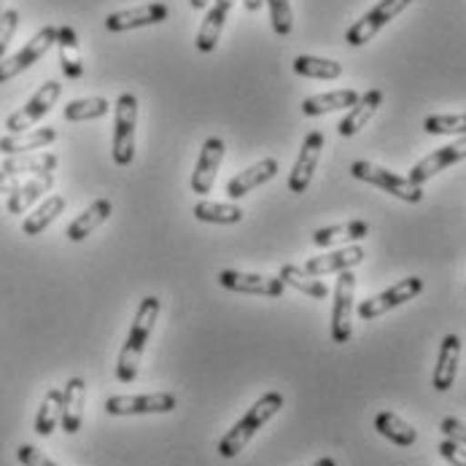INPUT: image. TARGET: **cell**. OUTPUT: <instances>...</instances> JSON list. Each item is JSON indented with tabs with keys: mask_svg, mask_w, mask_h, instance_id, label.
Listing matches in <instances>:
<instances>
[{
	"mask_svg": "<svg viewBox=\"0 0 466 466\" xmlns=\"http://www.w3.org/2000/svg\"><path fill=\"white\" fill-rule=\"evenodd\" d=\"M159 310H162L159 297H146L137 305L133 329L127 334V342L122 345V353H119V361H116V378L122 383H133L135 378H137L140 359H143V350H146L148 337L154 332V324L159 319Z\"/></svg>",
	"mask_w": 466,
	"mask_h": 466,
	"instance_id": "cell-1",
	"label": "cell"
},
{
	"mask_svg": "<svg viewBox=\"0 0 466 466\" xmlns=\"http://www.w3.org/2000/svg\"><path fill=\"white\" fill-rule=\"evenodd\" d=\"M283 407V394H278V391H267L262 400L257 401L224 437H221V442H218V456L221 459H235L248 442H251V437L265 426L267 420L278 412Z\"/></svg>",
	"mask_w": 466,
	"mask_h": 466,
	"instance_id": "cell-2",
	"label": "cell"
},
{
	"mask_svg": "<svg viewBox=\"0 0 466 466\" xmlns=\"http://www.w3.org/2000/svg\"><path fill=\"white\" fill-rule=\"evenodd\" d=\"M350 176L359 178V181H364V184H370V187H378L380 192H389L397 200L410 202V205H418V202L423 200V187H415L404 176H397L394 170L380 167V165H372L367 159H356L350 165Z\"/></svg>",
	"mask_w": 466,
	"mask_h": 466,
	"instance_id": "cell-3",
	"label": "cell"
},
{
	"mask_svg": "<svg viewBox=\"0 0 466 466\" xmlns=\"http://www.w3.org/2000/svg\"><path fill=\"white\" fill-rule=\"evenodd\" d=\"M135 127H137V97L125 92L114 106V162L119 167L133 165L135 159Z\"/></svg>",
	"mask_w": 466,
	"mask_h": 466,
	"instance_id": "cell-4",
	"label": "cell"
},
{
	"mask_svg": "<svg viewBox=\"0 0 466 466\" xmlns=\"http://www.w3.org/2000/svg\"><path fill=\"white\" fill-rule=\"evenodd\" d=\"M60 95H63V84H60V81H46V84H41V86L35 89V95H33L19 111H14V114L5 119V130H8V133H27L30 127H35V125L55 108V103L60 100Z\"/></svg>",
	"mask_w": 466,
	"mask_h": 466,
	"instance_id": "cell-5",
	"label": "cell"
},
{
	"mask_svg": "<svg viewBox=\"0 0 466 466\" xmlns=\"http://www.w3.org/2000/svg\"><path fill=\"white\" fill-rule=\"evenodd\" d=\"M423 291V278L418 275H410V278H401L400 283H394L391 289L364 299L359 305V319L361 321H372V319H380L391 310H397L401 305H407L410 299H415L418 294Z\"/></svg>",
	"mask_w": 466,
	"mask_h": 466,
	"instance_id": "cell-6",
	"label": "cell"
},
{
	"mask_svg": "<svg viewBox=\"0 0 466 466\" xmlns=\"http://www.w3.org/2000/svg\"><path fill=\"white\" fill-rule=\"evenodd\" d=\"M410 3H412V0H380L375 8H370L359 22H353V25L348 27L345 41H348L350 46H364V44H370L391 19L400 16Z\"/></svg>",
	"mask_w": 466,
	"mask_h": 466,
	"instance_id": "cell-7",
	"label": "cell"
},
{
	"mask_svg": "<svg viewBox=\"0 0 466 466\" xmlns=\"http://www.w3.org/2000/svg\"><path fill=\"white\" fill-rule=\"evenodd\" d=\"M52 46H57V27H44V30H38L14 57H5V60H0V84H5V81H11L14 76H19V73H25L27 67H33Z\"/></svg>",
	"mask_w": 466,
	"mask_h": 466,
	"instance_id": "cell-8",
	"label": "cell"
},
{
	"mask_svg": "<svg viewBox=\"0 0 466 466\" xmlns=\"http://www.w3.org/2000/svg\"><path fill=\"white\" fill-rule=\"evenodd\" d=\"M353 294H356V275L350 269H342L334 286L332 305V339L337 345H345L353 334Z\"/></svg>",
	"mask_w": 466,
	"mask_h": 466,
	"instance_id": "cell-9",
	"label": "cell"
},
{
	"mask_svg": "<svg viewBox=\"0 0 466 466\" xmlns=\"http://www.w3.org/2000/svg\"><path fill=\"white\" fill-rule=\"evenodd\" d=\"M464 159H466V135H461L459 140H453V143H448V146H442V148L431 151V154H429V157H423L420 162H415V167L410 170L407 181H410V184H415V187H423L429 178H434L437 173H442V170H448L451 165H459V162H464Z\"/></svg>",
	"mask_w": 466,
	"mask_h": 466,
	"instance_id": "cell-10",
	"label": "cell"
},
{
	"mask_svg": "<svg viewBox=\"0 0 466 466\" xmlns=\"http://www.w3.org/2000/svg\"><path fill=\"white\" fill-rule=\"evenodd\" d=\"M170 16V8L165 3H146V5H133V8H122L106 16V30L108 33H130L140 27H151V25H162Z\"/></svg>",
	"mask_w": 466,
	"mask_h": 466,
	"instance_id": "cell-11",
	"label": "cell"
},
{
	"mask_svg": "<svg viewBox=\"0 0 466 466\" xmlns=\"http://www.w3.org/2000/svg\"><path fill=\"white\" fill-rule=\"evenodd\" d=\"M218 283L235 294H257V297H269V299H280L286 291L280 278H267V275H257V272H238V269H221Z\"/></svg>",
	"mask_w": 466,
	"mask_h": 466,
	"instance_id": "cell-12",
	"label": "cell"
},
{
	"mask_svg": "<svg viewBox=\"0 0 466 466\" xmlns=\"http://www.w3.org/2000/svg\"><path fill=\"white\" fill-rule=\"evenodd\" d=\"M321 148H324V133L313 130L308 133V137L302 140V148H299V157L289 173V189L294 195H305L310 181H313V173L319 167V159H321Z\"/></svg>",
	"mask_w": 466,
	"mask_h": 466,
	"instance_id": "cell-13",
	"label": "cell"
},
{
	"mask_svg": "<svg viewBox=\"0 0 466 466\" xmlns=\"http://www.w3.org/2000/svg\"><path fill=\"white\" fill-rule=\"evenodd\" d=\"M173 394H143V397H108L106 412L108 415H154V412H173L176 410Z\"/></svg>",
	"mask_w": 466,
	"mask_h": 466,
	"instance_id": "cell-14",
	"label": "cell"
},
{
	"mask_svg": "<svg viewBox=\"0 0 466 466\" xmlns=\"http://www.w3.org/2000/svg\"><path fill=\"white\" fill-rule=\"evenodd\" d=\"M224 154H227V146H224L221 137H208V140L202 143L200 159H198V167H195L192 181H189V187H192L195 195H200V198L202 195H210Z\"/></svg>",
	"mask_w": 466,
	"mask_h": 466,
	"instance_id": "cell-15",
	"label": "cell"
},
{
	"mask_svg": "<svg viewBox=\"0 0 466 466\" xmlns=\"http://www.w3.org/2000/svg\"><path fill=\"white\" fill-rule=\"evenodd\" d=\"M275 176H278V159L267 157V159H259L257 165L240 170L238 176H232V178L227 181L224 195H227V200H240V198H246L248 192L265 187L267 181H272Z\"/></svg>",
	"mask_w": 466,
	"mask_h": 466,
	"instance_id": "cell-16",
	"label": "cell"
},
{
	"mask_svg": "<svg viewBox=\"0 0 466 466\" xmlns=\"http://www.w3.org/2000/svg\"><path fill=\"white\" fill-rule=\"evenodd\" d=\"M459 361H461V337H459V334H445V339H442V345H440L434 378H431V386H434L440 394H445V391L453 389L456 372H459Z\"/></svg>",
	"mask_w": 466,
	"mask_h": 466,
	"instance_id": "cell-17",
	"label": "cell"
},
{
	"mask_svg": "<svg viewBox=\"0 0 466 466\" xmlns=\"http://www.w3.org/2000/svg\"><path fill=\"white\" fill-rule=\"evenodd\" d=\"M57 154L52 151H41V154H16V157H5L0 170L11 178L16 176H25V173H33L35 178H52L55 170H57Z\"/></svg>",
	"mask_w": 466,
	"mask_h": 466,
	"instance_id": "cell-18",
	"label": "cell"
},
{
	"mask_svg": "<svg viewBox=\"0 0 466 466\" xmlns=\"http://www.w3.org/2000/svg\"><path fill=\"white\" fill-rule=\"evenodd\" d=\"M383 106V92L380 89H370V92H364L361 97H359V103L345 114V119L337 125V133L339 137H353V135H359L364 127H367V122L378 114V108Z\"/></svg>",
	"mask_w": 466,
	"mask_h": 466,
	"instance_id": "cell-19",
	"label": "cell"
},
{
	"mask_svg": "<svg viewBox=\"0 0 466 466\" xmlns=\"http://www.w3.org/2000/svg\"><path fill=\"white\" fill-rule=\"evenodd\" d=\"M364 262V248L361 246H348V248H337L332 254H324V257H313L308 259L302 269L313 278H321V275H329V272H342V269H353L356 265Z\"/></svg>",
	"mask_w": 466,
	"mask_h": 466,
	"instance_id": "cell-20",
	"label": "cell"
},
{
	"mask_svg": "<svg viewBox=\"0 0 466 466\" xmlns=\"http://www.w3.org/2000/svg\"><path fill=\"white\" fill-rule=\"evenodd\" d=\"M232 5H235V0H213V5L208 8L200 25V33H198V49L202 55H210L218 46V38L224 33V25L229 19Z\"/></svg>",
	"mask_w": 466,
	"mask_h": 466,
	"instance_id": "cell-21",
	"label": "cell"
},
{
	"mask_svg": "<svg viewBox=\"0 0 466 466\" xmlns=\"http://www.w3.org/2000/svg\"><path fill=\"white\" fill-rule=\"evenodd\" d=\"M57 140L55 127H38L27 133H8L0 137V154L3 157H16V154H30L33 148H46Z\"/></svg>",
	"mask_w": 466,
	"mask_h": 466,
	"instance_id": "cell-22",
	"label": "cell"
},
{
	"mask_svg": "<svg viewBox=\"0 0 466 466\" xmlns=\"http://www.w3.org/2000/svg\"><path fill=\"white\" fill-rule=\"evenodd\" d=\"M84 404H86V383L81 378H70L63 389V431L76 434L84 423Z\"/></svg>",
	"mask_w": 466,
	"mask_h": 466,
	"instance_id": "cell-23",
	"label": "cell"
},
{
	"mask_svg": "<svg viewBox=\"0 0 466 466\" xmlns=\"http://www.w3.org/2000/svg\"><path fill=\"white\" fill-rule=\"evenodd\" d=\"M370 235V224L361 218L345 221V224H334V227H321L313 232V243L316 248H332L339 243H359Z\"/></svg>",
	"mask_w": 466,
	"mask_h": 466,
	"instance_id": "cell-24",
	"label": "cell"
},
{
	"mask_svg": "<svg viewBox=\"0 0 466 466\" xmlns=\"http://www.w3.org/2000/svg\"><path fill=\"white\" fill-rule=\"evenodd\" d=\"M111 210H114V205L111 200H95L84 213H78L70 224H67V240H73V243H81V240H86L100 224H106L108 221V216H111Z\"/></svg>",
	"mask_w": 466,
	"mask_h": 466,
	"instance_id": "cell-25",
	"label": "cell"
},
{
	"mask_svg": "<svg viewBox=\"0 0 466 466\" xmlns=\"http://www.w3.org/2000/svg\"><path fill=\"white\" fill-rule=\"evenodd\" d=\"M359 92L356 89H337V92H324V95H310L302 100V114L305 116H324L339 108H353L359 103Z\"/></svg>",
	"mask_w": 466,
	"mask_h": 466,
	"instance_id": "cell-26",
	"label": "cell"
},
{
	"mask_svg": "<svg viewBox=\"0 0 466 466\" xmlns=\"http://www.w3.org/2000/svg\"><path fill=\"white\" fill-rule=\"evenodd\" d=\"M375 431L380 437H386L389 442L400 445V448H412L418 442V431L391 410H383V412L375 415Z\"/></svg>",
	"mask_w": 466,
	"mask_h": 466,
	"instance_id": "cell-27",
	"label": "cell"
},
{
	"mask_svg": "<svg viewBox=\"0 0 466 466\" xmlns=\"http://www.w3.org/2000/svg\"><path fill=\"white\" fill-rule=\"evenodd\" d=\"M57 52H60V66H63L66 78L78 81L84 76V63H81V52H78V35L70 25L57 27Z\"/></svg>",
	"mask_w": 466,
	"mask_h": 466,
	"instance_id": "cell-28",
	"label": "cell"
},
{
	"mask_svg": "<svg viewBox=\"0 0 466 466\" xmlns=\"http://www.w3.org/2000/svg\"><path fill=\"white\" fill-rule=\"evenodd\" d=\"M278 278L283 280V286H291L294 291L305 294V297H313V299H327L329 297V286L313 275H308L302 265H283Z\"/></svg>",
	"mask_w": 466,
	"mask_h": 466,
	"instance_id": "cell-29",
	"label": "cell"
},
{
	"mask_svg": "<svg viewBox=\"0 0 466 466\" xmlns=\"http://www.w3.org/2000/svg\"><path fill=\"white\" fill-rule=\"evenodd\" d=\"M66 198L63 195H52V198H46V200L41 202L33 213H27V218L22 221V232L25 235H30V238H35V235H41L63 210H66Z\"/></svg>",
	"mask_w": 466,
	"mask_h": 466,
	"instance_id": "cell-30",
	"label": "cell"
},
{
	"mask_svg": "<svg viewBox=\"0 0 466 466\" xmlns=\"http://www.w3.org/2000/svg\"><path fill=\"white\" fill-rule=\"evenodd\" d=\"M52 187H55V176L52 178H33L27 184H16V189L8 195V202H5L8 213H25L30 205L41 200Z\"/></svg>",
	"mask_w": 466,
	"mask_h": 466,
	"instance_id": "cell-31",
	"label": "cell"
},
{
	"mask_svg": "<svg viewBox=\"0 0 466 466\" xmlns=\"http://www.w3.org/2000/svg\"><path fill=\"white\" fill-rule=\"evenodd\" d=\"M195 218L205 224H238L243 221V208L232 205V202H213L202 200L195 205Z\"/></svg>",
	"mask_w": 466,
	"mask_h": 466,
	"instance_id": "cell-32",
	"label": "cell"
},
{
	"mask_svg": "<svg viewBox=\"0 0 466 466\" xmlns=\"http://www.w3.org/2000/svg\"><path fill=\"white\" fill-rule=\"evenodd\" d=\"M60 418H63V391L49 389L44 401H41V407H38V415H35V434L49 437L57 429Z\"/></svg>",
	"mask_w": 466,
	"mask_h": 466,
	"instance_id": "cell-33",
	"label": "cell"
},
{
	"mask_svg": "<svg viewBox=\"0 0 466 466\" xmlns=\"http://www.w3.org/2000/svg\"><path fill=\"white\" fill-rule=\"evenodd\" d=\"M294 73L305 78H321V81H334L342 76V66L337 60L327 57H313V55H299L294 60Z\"/></svg>",
	"mask_w": 466,
	"mask_h": 466,
	"instance_id": "cell-34",
	"label": "cell"
},
{
	"mask_svg": "<svg viewBox=\"0 0 466 466\" xmlns=\"http://www.w3.org/2000/svg\"><path fill=\"white\" fill-rule=\"evenodd\" d=\"M111 111V103L106 97H81V100H70L63 111L66 122H92V119H103Z\"/></svg>",
	"mask_w": 466,
	"mask_h": 466,
	"instance_id": "cell-35",
	"label": "cell"
},
{
	"mask_svg": "<svg viewBox=\"0 0 466 466\" xmlns=\"http://www.w3.org/2000/svg\"><path fill=\"white\" fill-rule=\"evenodd\" d=\"M423 130L429 135H466V114H437V116H426Z\"/></svg>",
	"mask_w": 466,
	"mask_h": 466,
	"instance_id": "cell-36",
	"label": "cell"
},
{
	"mask_svg": "<svg viewBox=\"0 0 466 466\" xmlns=\"http://www.w3.org/2000/svg\"><path fill=\"white\" fill-rule=\"evenodd\" d=\"M269 8V19H272V30L280 38H289L294 30V11H291V0H265Z\"/></svg>",
	"mask_w": 466,
	"mask_h": 466,
	"instance_id": "cell-37",
	"label": "cell"
},
{
	"mask_svg": "<svg viewBox=\"0 0 466 466\" xmlns=\"http://www.w3.org/2000/svg\"><path fill=\"white\" fill-rule=\"evenodd\" d=\"M16 27H19V11H16V8H8V11L0 16V60H3L8 44L14 41Z\"/></svg>",
	"mask_w": 466,
	"mask_h": 466,
	"instance_id": "cell-38",
	"label": "cell"
},
{
	"mask_svg": "<svg viewBox=\"0 0 466 466\" xmlns=\"http://www.w3.org/2000/svg\"><path fill=\"white\" fill-rule=\"evenodd\" d=\"M437 451H440V456H442L451 466H466L464 445H459V442H453V440H442Z\"/></svg>",
	"mask_w": 466,
	"mask_h": 466,
	"instance_id": "cell-39",
	"label": "cell"
},
{
	"mask_svg": "<svg viewBox=\"0 0 466 466\" xmlns=\"http://www.w3.org/2000/svg\"><path fill=\"white\" fill-rule=\"evenodd\" d=\"M16 459L22 466H57L52 459H46L38 448L33 445H19L16 448Z\"/></svg>",
	"mask_w": 466,
	"mask_h": 466,
	"instance_id": "cell-40",
	"label": "cell"
},
{
	"mask_svg": "<svg viewBox=\"0 0 466 466\" xmlns=\"http://www.w3.org/2000/svg\"><path fill=\"white\" fill-rule=\"evenodd\" d=\"M440 431L445 434V440H453V442H459V445H464L466 448V423L464 420H459V418H442V423H440Z\"/></svg>",
	"mask_w": 466,
	"mask_h": 466,
	"instance_id": "cell-41",
	"label": "cell"
},
{
	"mask_svg": "<svg viewBox=\"0 0 466 466\" xmlns=\"http://www.w3.org/2000/svg\"><path fill=\"white\" fill-rule=\"evenodd\" d=\"M243 5H246V11H251V14H257L262 5H265V0H243Z\"/></svg>",
	"mask_w": 466,
	"mask_h": 466,
	"instance_id": "cell-42",
	"label": "cell"
},
{
	"mask_svg": "<svg viewBox=\"0 0 466 466\" xmlns=\"http://www.w3.org/2000/svg\"><path fill=\"white\" fill-rule=\"evenodd\" d=\"M189 5H192L195 11H205V8H208V0H189Z\"/></svg>",
	"mask_w": 466,
	"mask_h": 466,
	"instance_id": "cell-43",
	"label": "cell"
},
{
	"mask_svg": "<svg viewBox=\"0 0 466 466\" xmlns=\"http://www.w3.org/2000/svg\"><path fill=\"white\" fill-rule=\"evenodd\" d=\"M3 14H5V8H3V0H0V16H3Z\"/></svg>",
	"mask_w": 466,
	"mask_h": 466,
	"instance_id": "cell-44",
	"label": "cell"
}]
</instances>
